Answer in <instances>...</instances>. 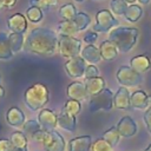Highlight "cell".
<instances>
[{
    "label": "cell",
    "instance_id": "cell-1",
    "mask_svg": "<svg viewBox=\"0 0 151 151\" xmlns=\"http://www.w3.org/2000/svg\"><path fill=\"white\" fill-rule=\"evenodd\" d=\"M58 34L46 27H37L32 29L25 39L24 47L27 52L40 55L51 57L58 50Z\"/></svg>",
    "mask_w": 151,
    "mask_h": 151
},
{
    "label": "cell",
    "instance_id": "cell-2",
    "mask_svg": "<svg viewBox=\"0 0 151 151\" xmlns=\"http://www.w3.org/2000/svg\"><path fill=\"white\" fill-rule=\"evenodd\" d=\"M138 29L134 27H116L109 33V40H111L119 52L127 53L137 42Z\"/></svg>",
    "mask_w": 151,
    "mask_h": 151
},
{
    "label": "cell",
    "instance_id": "cell-3",
    "mask_svg": "<svg viewBox=\"0 0 151 151\" xmlns=\"http://www.w3.org/2000/svg\"><path fill=\"white\" fill-rule=\"evenodd\" d=\"M24 100L31 111L41 110L48 101V90L45 85L35 83L25 91Z\"/></svg>",
    "mask_w": 151,
    "mask_h": 151
},
{
    "label": "cell",
    "instance_id": "cell-4",
    "mask_svg": "<svg viewBox=\"0 0 151 151\" xmlns=\"http://www.w3.org/2000/svg\"><path fill=\"white\" fill-rule=\"evenodd\" d=\"M32 139L42 145L45 151H65L66 147L64 137L55 130L47 131L40 129L32 136Z\"/></svg>",
    "mask_w": 151,
    "mask_h": 151
},
{
    "label": "cell",
    "instance_id": "cell-5",
    "mask_svg": "<svg viewBox=\"0 0 151 151\" xmlns=\"http://www.w3.org/2000/svg\"><path fill=\"white\" fill-rule=\"evenodd\" d=\"M58 51L61 57L70 59L78 55L81 51V41L76 37L59 35L58 37Z\"/></svg>",
    "mask_w": 151,
    "mask_h": 151
},
{
    "label": "cell",
    "instance_id": "cell-6",
    "mask_svg": "<svg viewBox=\"0 0 151 151\" xmlns=\"http://www.w3.org/2000/svg\"><path fill=\"white\" fill-rule=\"evenodd\" d=\"M113 107V93L109 88H104L98 94L91 96L88 101V109L91 112L110 111Z\"/></svg>",
    "mask_w": 151,
    "mask_h": 151
},
{
    "label": "cell",
    "instance_id": "cell-7",
    "mask_svg": "<svg viewBox=\"0 0 151 151\" xmlns=\"http://www.w3.org/2000/svg\"><path fill=\"white\" fill-rule=\"evenodd\" d=\"M116 78L118 83L124 87H132L137 86L142 83V74L136 72L130 66H120L117 71Z\"/></svg>",
    "mask_w": 151,
    "mask_h": 151
},
{
    "label": "cell",
    "instance_id": "cell-8",
    "mask_svg": "<svg viewBox=\"0 0 151 151\" xmlns=\"http://www.w3.org/2000/svg\"><path fill=\"white\" fill-rule=\"evenodd\" d=\"M114 26H118V20L107 9H100L96 14V24L93 25L94 32H109Z\"/></svg>",
    "mask_w": 151,
    "mask_h": 151
},
{
    "label": "cell",
    "instance_id": "cell-9",
    "mask_svg": "<svg viewBox=\"0 0 151 151\" xmlns=\"http://www.w3.org/2000/svg\"><path fill=\"white\" fill-rule=\"evenodd\" d=\"M64 66H65L66 73H67L71 78H74V79H76V78H80V77L84 76L87 64H86V61H85L81 57L76 55V57H73V58L67 59Z\"/></svg>",
    "mask_w": 151,
    "mask_h": 151
},
{
    "label": "cell",
    "instance_id": "cell-10",
    "mask_svg": "<svg viewBox=\"0 0 151 151\" xmlns=\"http://www.w3.org/2000/svg\"><path fill=\"white\" fill-rule=\"evenodd\" d=\"M38 122L41 129L53 131L58 126V114L50 109H41L38 114Z\"/></svg>",
    "mask_w": 151,
    "mask_h": 151
},
{
    "label": "cell",
    "instance_id": "cell-11",
    "mask_svg": "<svg viewBox=\"0 0 151 151\" xmlns=\"http://www.w3.org/2000/svg\"><path fill=\"white\" fill-rule=\"evenodd\" d=\"M120 137L130 138L137 133V124L130 116H124L116 125Z\"/></svg>",
    "mask_w": 151,
    "mask_h": 151
},
{
    "label": "cell",
    "instance_id": "cell-12",
    "mask_svg": "<svg viewBox=\"0 0 151 151\" xmlns=\"http://www.w3.org/2000/svg\"><path fill=\"white\" fill-rule=\"evenodd\" d=\"M66 93H67V97L70 99H74V100H78V101H83L88 97L85 83H81V81H78V80L72 81L67 86Z\"/></svg>",
    "mask_w": 151,
    "mask_h": 151
},
{
    "label": "cell",
    "instance_id": "cell-13",
    "mask_svg": "<svg viewBox=\"0 0 151 151\" xmlns=\"http://www.w3.org/2000/svg\"><path fill=\"white\" fill-rule=\"evenodd\" d=\"M91 136H79L68 140L67 151H91Z\"/></svg>",
    "mask_w": 151,
    "mask_h": 151
},
{
    "label": "cell",
    "instance_id": "cell-14",
    "mask_svg": "<svg viewBox=\"0 0 151 151\" xmlns=\"http://www.w3.org/2000/svg\"><path fill=\"white\" fill-rule=\"evenodd\" d=\"M7 26L13 33L24 34L27 29V19L21 13H15L7 19Z\"/></svg>",
    "mask_w": 151,
    "mask_h": 151
},
{
    "label": "cell",
    "instance_id": "cell-15",
    "mask_svg": "<svg viewBox=\"0 0 151 151\" xmlns=\"http://www.w3.org/2000/svg\"><path fill=\"white\" fill-rule=\"evenodd\" d=\"M130 96L131 93L129 92L127 87L120 86L116 94H113V106L120 110H127L131 107L130 105Z\"/></svg>",
    "mask_w": 151,
    "mask_h": 151
},
{
    "label": "cell",
    "instance_id": "cell-16",
    "mask_svg": "<svg viewBox=\"0 0 151 151\" xmlns=\"http://www.w3.org/2000/svg\"><path fill=\"white\" fill-rule=\"evenodd\" d=\"M6 122L9 126L13 127H22L24 123L26 122L25 113L17 106H13L7 110L6 112Z\"/></svg>",
    "mask_w": 151,
    "mask_h": 151
},
{
    "label": "cell",
    "instance_id": "cell-17",
    "mask_svg": "<svg viewBox=\"0 0 151 151\" xmlns=\"http://www.w3.org/2000/svg\"><path fill=\"white\" fill-rule=\"evenodd\" d=\"M58 126L68 132H73L77 129V119L76 116L68 113L66 110L61 109L58 113Z\"/></svg>",
    "mask_w": 151,
    "mask_h": 151
},
{
    "label": "cell",
    "instance_id": "cell-18",
    "mask_svg": "<svg viewBox=\"0 0 151 151\" xmlns=\"http://www.w3.org/2000/svg\"><path fill=\"white\" fill-rule=\"evenodd\" d=\"M80 57L88 64H97L100 61L101 57H100V52H99V47H96L93 44H88L85 47H83V50L80 51Z\"/></svg>",
    "mask_w": 151,
    "mask_h": 151
},
{
    "label": "cell",
    "instance_id": "cell-19",
    "mask_svg": "<svg viewBox=\"0 0 151 151\" xmlns=\"http://www.w3.org/2000/svg\"><path fill=\"white\" fill-rule=\"evenodd\" d=\"M130 67L133 68L138 73H145L151 67V60L146 54L136 55L130 60Z\"/></svg>",
    "mask_w": 151,
    "mask_h": 151
},
{
    "label": "cell",
    "instance_id": "cell-20",
    "mask_svg": "<svg viewBox=\"0 0 151 151\" xmlns=\"http://www.w3.org/2000/svg\"><path fill=\"white\" fill-rule=\"evenodd\" d=\"M99 52H100L101 59H104L106 61L114 60L118 55V48L116 47V45L111 40L103 41L99 46Z\"/></svg>",
    "mask_w": 151,
    "mask_h": 151
},
{
    "label": "cell",
    "instance_id": "cell-21",
    "mask_svg": "<svg viewBox=\"0 0 151 151\" xmlns=\"http://www.w3.org/2000/svg\"><path fill=\"white\" fill-rule=\"evenodd\" d=\"M105 85H106L105 84V80L100 76L99 77H94V78H88V79L85 80V86H86V90H87L88 96L98 94L104 88H106Z\"/></svg>",
    "mask_w": 151,
    "mask_h": 151
},
{
    "label": "cell",
    "instance_id": "cell-22",
    "mask_svg": "<svg viewBox=\"0 0 151 151\" xmlns=\"http://www.w3.org/2000/svg\"><path fill=\"white\" fill-rule=\"evenodd\" d=\"M130 105H131V107L137 109V110L146 109L149 106V104H147V94L142 90L134 91L130 96Z\"/></svg>",
    "mask_w": 151,
    "mask_h": 151
},
{
    "label": "cell",
    "instance_id": "cell-23",
    "mask_svg": "<svg viewBox=\"0 0 151 151\" xmlns=\"http://www.w3.org/2000/svg\"><path fill=\"white\" fill-rule=\"evenodd\" d=\"M13 57V52L9 46L8 34L0 32V60H9Z\"/></svg>",
    "mask_w": 151,
    "mask_h": 151
},
{
    "label": "cell",
    "instance_id": "cell-24",
    "mask_svg": "<svg viewBox=\"0 0 151 151\" xmlns=\"http://www.w3.org/2000/svg\"><path fill=\"white\" fill-rule=\"evenodd\" d=\"M58 32L60 35H71L74 37L78 32V28L73 20H63L58 24Z\"/></svg>",
    "mask_w": 151,
    "mask_h": 151
},
{
    "label": "cell",
    "instance_id": "cell-25",
    "mask_svg": "<svg viewBox=\"0 0 151 151\" xmlns=\"http://www.w3.org/2000/svg\"><path fill=\"white\" fill-rule=\"evenodd\" d=\"M8 41H9V46L13 53H18L19 51H21L24 48V44H25V37L21 33H11L8 35Z\"/></svg>",
    "mask_w": 151,
    "mask_h": 151
},
{
    "label": "cell",
    "instance_id": "cell-26",
    "mask_svg": "<svg viewBox=\"0 0 151 151\" xmlns=\"http://www.w3.org/2000/svg\"><path fill=\"white\" fill-rule=\"evenodd\" d=\"M143 14V9L139 5H134V4H131L130 6H127L125 13H124V18L130 21V22H136L140 19Z\"/></svg>",
    "mask_w": 151,
    "mask_h": 151
},
{
    "label": "cell",
    "instance_id": "cell-27",
    "mask_svg": "<svg viewBox=\"0 0 151 151\" xmlns=\"http://www.w3.org/2000/svg\"><path fill=\"white\" fill-rule=\"evenodd\" d=\"M103 139H105L112 147H114L118 143H119V139H120V134H119V132H118V130H117V127L116 126H112V127H110L109 130H106L105 132H104V134H103V137H101Z\"/></svg>",
    "mask_w": 151,
    "mask_h": 151
},
{
    "label": "cell",
    "instance_id": "cell-28",
    "mask_svg": "<svg viewBox=\"0 0 151 151\" xmlns=\"http://www.w3.org/2000/svg\"><path fill=\"white\" fill-rule=\"evenodd\" d=\"M40 129H41V126H40L39 122L35 119H28L22 125V132L25 133L26 137H29V138H32V136Z\"/></svg>",
    "mask_w": 151,
    "mask_h": 151
},
{
    "label": "cell",
    "instance_id": "cell-29",
    "mask_svg": "<svg viewBox=\"0 0 151 151\" xmlns=\"http://www.w3.org/2000/svg\"><path fill=\"white\" fill-rule=\"evenodd\" d=\"M9 140H11V143L13 144L14 147H27L28 139H27V137L25 136V133L21 132V131H14V132L11 134Z\"/></svg>",
    "mask_w": 151,
    "mask_h": 151
},
{
    "label": "cell",
    "instance_id": "cell-30",
    "mask_svg": "<svg viewBox=\"0 0 151 151\" xmlns=\"http://www.w3.org/2000/svg\"><path fill=\"white\" fill-rule=\"evenodd\" d=\"M77 13H78L77 8L74 7L73 4H66L59 8V15L64 20H73L74 17L77 15Z\"/></svg>",
    "mask_w": 151,
    "mask_h": 151
},
{
    "label": "cell",
    "instance_id": "cell-31",
    "mask_svg": "<svg viewBox=\"0 0 151 151\" xmlns=\"http://www.w3.org/2000/svg\"><path fill=\"white\" fill-rule=\"evenodd\" d=\"M73 21H74V24H76V26L78 28V32H79V31H84L85 28L88 27V25L91 22V18H90L88 14H86L84 12H79L74 17Z\"/></svg>",
    "mask_w": 151,
    "mask_h": 151
},
{
    "label": "cell",
    "instance_id": "cell-32",
    "mask_svg": "<svg viewBox=\"0 0 151 151\" xmlns=\"http://www.w3.org/2000/svg\"><path fill=\"white\" fill-rule=\"evenodd\" d=\"M26 19L31 22H39L42 19V11L37 6H29L26 11Z\"/></svg>",
    "mask_w": 151,
    "mask_h": 151
},
{
    "label": "cell",
    "instance_id": "cell-33",
    "mask_svg": "<svg viewBox=\"0 0 151 151\" xmlns=\"http://www.w3.org/2000/svg\"><path fill=\"white\" fill-rule=\"evenodd\" d=\"M110 7H111V11L116 15H124L127 8V4L124 0H111Z\"/></svg>",
    "mask_w": 151,
    "mask_h": 151
},
{
    "label": "cell",
    "instance_id": "cell-34",
    "mask_svg": "<svg viewBox=\"0 0 151 151\" xmlns=\"http://www.w3.org/2000/svg\"><path fill=\"white\" fill-rule=\"evenodd\" d=\"M63 109L66 110L68 113H71L73 116H77L81 110V105H80V101H78V100L68 99V100H66V103H65Z\"/></svg>",
    "mask_w": 151,
    "mask_h": 151
},
{
    "label": "cell",
    "instance_id": "cell-35",
    "mask_svg": "<svg viewBox=\"0 0 151 151\" xmlns=\"http://www.w3.org/2000/svg\"><path fill=\"white\" fill-rule=\"evenodd\" d=\"M91 151H113V147L105 139L98 138L92 143Z\"/></svg>",
    "mask_w": 151,
    "mask_h": 151
},
{
    "label": "cell",
    "instance_id": "cell-36",
    "mask_svg": "<svg viewBox=\"0 0 151 151\" xmlns=\"http://www.w3.org/2000/svg\"><path fill=\"white\" fill-rule=\"evenodd\" d=\"M31 6H37L40 9L44 8H48L51 6L57 5V0H29Z\"/></svg>",
    "mask_w": 151,
    "mask_h": 151
},
{
    "label": "cell",
    "instance_id": "cell-37",
    "mask_svg": "<svg viewBox=\"0 0 151 151\" xmlns=\"http://www.w3.org/2000/svg\"><path fill=\"white\" fill-rule=\"evenodd\" d=\"M84 77H85L86 79H88V78H94V77H99V70H98L97 66H94L93 64H88V65L86 66Z\"/></svg>",
    "mask_w": 151,
    "mask_h": 151
},
{
    "label": "cell",
    "instance_id": "cell-38",
    "mask_svg": "<svg viewBox=\"0 0 151 151\" xmlns=\"http://www.w3.org/2000/svg\"><path fill=\"white\" fill-rule=\"evenodd\" d=\"M13 147L14 146L11 143L9 139H7V138H0V151H12Z\"/></svg>",
    "mask_w": 151,
    "mask_h": 151
},
{
    "label": "cell",
    "instance_id": "cell-39",
    "mask_svg": "<svg viewBox=\"0 0 151 151\" xmlns=\"http://www.w3.org/2000/svg\"><path fill=\"white\" fill-rule=\"evenodd\" d=\"M143 118H144V123H145V125H146V129H147V131H149L150 134H151V106H149V107L146 109V111H145Z\"/></svg>",
    "mask_w": 151,
    "mask_h": 151
},
{
    "label": "cell",
    "instance_id": "cell-40",
    "mask_svg": "<svg viewBox=\"0 0 151 151\" xmlns=\"http://www.w3.org/2000/svg\"><path fill=\"white\" fill-rule=\"evenodd\" d=\"M97 32L94 31H90V32H86L85 35H84V41L87 42V44H94L96 40H97Z\"/></svg>",
    "mask_w": 151,
    "mask_h": 151
},
{
    "label": "cell",
    "instance_id": "cell-41",
    "mask_svg": "<svg viewBox=\"0 0 151 151\" xmlns=\"http://www.w3.org/2000/svg\"><path fill=\"white\" fill-rule=\"evenodd\" d=\"M2 7H6V8H12L15 4H17V0H0Z\"/></svg>",
    "mask_w": 151,
    "mask_h": 151
},
{
    "label": "cell",
    "instance_id": "cell-42",
    "mask_svg": "<svg viewBox=\"0 0 151 151\" xmlns=\"http://www.w3.org/2000/svg\"><path fill=\"white\" fill-rule=\"evenodd\" d=\"M12 151H28L27 147H13Z\"/></svg>",
    "mask_w": 151,
    "mask_h": 151
},
{
    "label": "cell",
    "instance_id": "cell-43",
    "mask_svg": "<svg viewBox=\"0 0 151 151\" xmlns=\"http://www.w3.org/2000/svg\"><path fill=\"white\" fill-rule=\"evenodd\" d=\"M5 96V88L0 85V97H4Z\"/></svg>",
    "mask_w": 151,
    "mask_h": 151
},
{
    "label": "cell",
    "instance_id": "cell-44",
    "mask_svg": "<svg viewBox=\"0 0 151 151\" xmlns=\"http://www.w3.org/2000/svg\"><path fill=\"white\" fill-rule=\"evenodd\" d=\"M138 1H139L142 5H147V4L150 2V0H138Z\"/></svg>",
    "mask_w": 151,
    "mask_h": 151
},
{
    "label": "cell",
    "instance_id": "cell-45",
    "mask_svg": "<svg viewBox=\"0 0 151 151\" xmlns=\"http://www.w3.org/2000/svg\"><path fill=\"white\" fill-rule=\"evenodd\" d=\"M147 104L149 106H151V94H147Z\"/></svg>",
    "mask_w": 151,
    "mask_h": 151
},
{
    "label": "cell",
    "instance_id": "cell-46",
    "mask_svg": "<svg viewBox=\"0 0 151 151\" xmlns=\"http://www.w3.org/2000/svg\"><path fill=\"white\" fill-rule=\"evenodd\" d=\"M124 1H125L126 4H133V2L136 1V0H124Z\"/></svg>",
    "mask_w": 151,
    "mask_h": 151
},
{
    "label": "cell",
    "instance_id": "cell-47",
    "mask_svg": "<svg viewBox=\"0 0 151 151\" xmlns=\"http://www.w3.org/2000/svg\"><path fill=\"white\" fill-rule=\"evenodd\" d=\"M144 151H151V143H150V145L146 149H144Z\"/></svg>",
    "mask_w": 151,
    "mask_h": 151
},
{
    "label": "cell",
    "instance_id": "cell-48",
    "mask_svg": "<svg viewBox=\"0 0 151 151\" xmlns=\"http://www.w3.org/2000/svg\"><path fill=\"white\" fill-rule=\"evenodd\" d=\"M76 1H78V2H81V1H84V0H76Z\"/></svg>",
    "mask_w": 151,
    "mask_h": 151
},
{
    "label": "cell",
    "instance_id": "cell-49",
    "mask_svg": "<svg viewBox=\"0 0 151 151\" xmlns=\"http://www.w3.org/2000/svg\"><path fill=\"white\" fill-rule=\"evenodd\" d=\"M1 8H2V5H1V2H0V9H1Z\"/></svg>",
    "mask_w": 151,
    "mask_h": 151
},
{
    "label": "cell",
    "instance_id": "cell-50",
    "mask_svg": "<svg viewBox=\"0 0 151 151\" xmlns=\"http://www.w3.org/2000/svg\"><path fill=\"white\" fill-rule=\"evenodd\" d=\"M0 80H1V76H0Z\"/></svg>",
    "mask_w": 151,
    "mask_h": 151
}]
</instances>
